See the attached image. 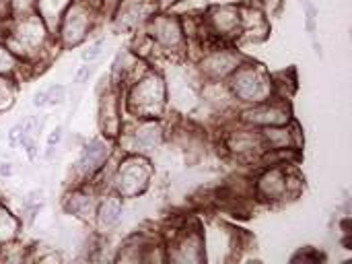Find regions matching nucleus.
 Returning <instances> with one entry per match:
<instances>
[{
	"label": "nucleus",
	"mask_w": 352,
	"mask_h": 264,
	"mask_svg": "<svg viewBox=\"0 0 352 264\" xmlns=\"http://www.w3.org/2000/svg\"><path fill=\"white\" fill-rule=\"evenodd\" d=\"M148 178H151V167L144 159H138V157H130L126 159L120 170H118V176H116V190L120 196H136L140 194L146 184H148Z\"/></svg>",
	"instance_id": "3"
},
{
	"label": "nucleus",
	"mask_w": 352,
	"mask_h": 264,
	"mask_svg": "<svg viewBox=\"0 0 352 264\" xmlns=\"http://www.w3.org/2000/svg\"><path fill=\"white\" fill-rule=\"evenodd\" d=\"M161 139H163L161 126L155 124V122H146V124H142V126L134 132L132 143H134V149H136V151L146 153V151H155V149L161 145Z\"/></svg>",
	"instance_id": "11"
},
{
	"label": "nucleus",
	"mask_w": 352,
	"mask_h": 264,
	"mask_svg": "<svg viewBox=\"0 0 352 264\" xmlns=\"http://www.w3.org/2000/svg\"><path fill=\"white\" fill-rule=\"evenodd\" d=\"M89 31V10L82 4H72L66 8L60 21V39L66 48H72L85 39Z\"/></svg>",
	"instance_id": "4"
},
{
	"label": "nucleus",
	"mask_w": 352,
	"mask_h": 264,
	"mask_svg": "<svg viewBox=\"0 0 352 264\" xmlns=\"http://www.w3.org/2000/svg\"><path fill=\"white\" fill-rule=\"evenodd\" d=\"M101 48H103V43H101V41L93 43L91 48H87V52L82 54V58H85V60H89V62H91V60H95V58L101 54Z\"/></svg>",
	"instance_id": "21"
},
{
	"label": "nucleus",
	"mask_w": 352,
	"mask_h": 264,
	"mask_svg": "<svg viewBox=\"0 0 352 264\" xmlns=\"http://www.w3.org/2000/svg\"><path fill=\"white\" fill-rule=\"evenodd\" d=\"M19 227H21V221L4 205H0V248H6L8 244L16 240Z\"/></svg>",
	"instance_id": "14"
},
{
	"label": "nucleus",
	"mask_w": 352,
	"mask_h": 264,
	"mask_svg": "<svg viewBox=\"0 0 352 264\" xmlns=\"http://www.w3.org/2000/svg\"><path fill=\"white\" fill-rule=\"evenodd\" d=\"M19 68V58L10 52V48L0 41V77H10Z\"/></svg>",
	"instance_id": "18"
},
{
	"label": "nucleus",
	"mask_w": 352,
	"mask_h": 264,
	"mask_svg": "<svg viewBox=\"0 0 352 264\" xmlns=\"http://www.w3.org/2000/svg\"><path fill=\"white\" fill-rule=\"evenodd\" d=\"M66 8H68V0H37L35 4V12L43 21L47 31H56V27H60Z\"/></svg>",
	"instance_id": "10"
},
{
	"label": "nucleus",
	"mask_w": 352,
	"mask_h": 264,
	"mask_svg": "<svg viewBox=\"0 0 352 264\" xmlns=\"http://www.w3.org/2000/svg\"><path fill=\"white\" fill-rule=\"evenodd\" d=\"M68 211H70L72 215L80 217V219H89V217H93L95 207H93V203H91V196L76 192V194H72V196L68 199Z\"/></svg>",
	"instance_id": "16"
},
{
	"label": "nucleus",
	"mask_w": 352,
	"mask_h": 264,
	"mask_svg": "<svg viewBox=\"0 0 352 264\" xmlns=\"http://www.w3.org/2000/svg\"><path fill=\"white\" fill-rule=\"evenodd\" d=\"M35 4H37V0H8L10 17L16 19V17H25V14L35 12Z\"/></svg>",
	"instance_id": "20"
},
{
	"label": "nucleus",
	"mask_w": 352,
	"mask_h": 264,
	"mask_svg": "<svg viewBox=\"0 0 352 264\" xmlns=\"http://www.w3.org/2000/svg\"><path fill=\"white\" fill-rule=\"evenodd\" d=\"M165 4H171V2H179V0H163Z\"/></svg>",
	"instance_id": "24"
},
{
	"label": "nucleus",
	"mask_w": 352,
	"mask_h": 264,
	"mask_svg": "<svg viewBox=\"0 0 352 264\" xmlns=\"http://www.w3.org/2000/svg\"><path fill=\"white\" fill-rule=\"evenodd\" d=\"M151 29V35L161 43V45H177L182 41V27H179V21L173 19V17H155L148 25Z\"/></svg>",
	"instance_id": "7"
},
{
	"label": "nucleus",
	"mask_w": 352,
	"mask_h": 264,
	"mask_svg": "<svg viewBox=\"0 0 352 264\" xmlns=\"http://www.w3.org/2000/svg\"><path fill=\"white\" fill-rule=\"evenodd\" d=\"M64 97H66V87L64 85H52V87L35 93V101L33 103L39 105V108H43V105H58V103L64 101Z\"/></svg>",
	"instance_id": "17"
},
{
	"label": "nucleus",
	"mask_w": 352,
	"mask_h": 264,
	"mask_svg": "<svg viewBox=\"0 0 352 264\" xmlns=\"http://www.w3.org/2000/svg\"><path fill=\"white\" fill-rule=\"evenodd\" d=\"M14 97H16V89L10 77H0V112L12 108Z\"/></svg>",
	"instance_id": "19"
},
{
	"label": "nucleus",
	"mask_w": 352,
	"mask_h": 264,
	"mask_svg": "<svg viewBox=\"0 0 352 264\" xmlns=\"http://www.w3.org/2000/svg\"><path fill=\"white\" fill-rule=\"evenodd\" d=\"M210 21L217 27L219 33H225L227 35V33H231V31H235L239 27L241 14L233 6H217V8L210 10Z\"/></svg>",
	"instance_id": "13"
},
{
	"label": "nucleus",
	"mask_w": 352,
	"mask_h": 264,
	"mask_svg": "<svg viewBox=\"0 0 352 264\" xmlns=\"http://www.w3.org/2000/svg\"><path fill=\"white\" fill-rule=\"evenodd\" d=\"M289 190H291V178L280 167L268 170L258 180V194L266 201H280L289 194Z\"/></svg>",
	"instance_id": "5"
},
{
	"label": "nucleus",
	"mask_w": 352,
	"mask_h": 264,
	"mask_svg": "<svg viewBox=\"0 0 352 264\" xmlns=\"http://www.w3.org/2000/svg\"><path fill=\"white\" fill-rule=\"evenodd\" d=\"M171 258L177 263H200V261H204V244H202L200 236L186 234L175 244V254Z\"/></svg>",
	"instance_id": "9"
},
{
	"label": "nucleus",
	"mask_w": 352,
	"mask_h": 264,
	"mask_svg": "<svg viewBox=\"0 0 352 264\" xmlns=\"http://www.w3.org/2000/svg\"><path fill=\"white\" fill-rule=\"evenodd\" d=\"M130 110L138 116H159L165 105V83L159 74H146L130 91Z\"/></svg>",
	"instance_id": "2"
},
{
	"label": "nucleus",
	"mask_w": 352,
	"mask_h": 264,
	"mask_svg": "<svg viewBox=\"0 0 352 264\" xmlns=\"http://www.w3.org/2000/svg\"><path fill=\"white\" fill-rule=\"evenodd\" d=\"M235 97L248 103H264L272 97V83L258 66H237L231 79Z\"/></svg>",
	"instance_id": "1"
},
{
	"label": "nucleus",
	"mask_w": 352,
	"mask_h": 264,
	"mask_svg": "<svg viewBox=\"0 0 352 264\" xmlns=\"http://www.w3.org/2000/svg\"><path fill=\"white\" fill-rule=\"evenodd\" d=\"M237 66H239L237 56H233L231 52H214L202 62V68L212 77H225L233 72Z\"/></svg>",
	"instance_id": "12"
},
{
	"label": "nucleus",
	"mask_w": 352,
	"mask_h": 264,
	"mask_svg": "<svg viewBox=\"0 0 352 264\" xmlns=\"http://www.w3.org/2000/svg\"><path fill=\"white\" fill-rule=\"evenodd\" d=\"M60 141H62V128H56L47 139V149H54V145H58Z\"/></svg>",
	"instance_id": "22"
},
{
	"label": "nucleus",
	"mask_w": 352,
	"mask_h": 264,
	"mask_svg": "<svg viewBox=\"0 0 352 264\" xmlns=\"http://www.w3.org/2000/svg\"><path fill=\"white\" fill-rule=\"evenodd\" d=\"M12 174H14L12 163H0V176H2V178H10Z\"/></svg>",
	"instance_id": "23"
},
{
	"label": "nucleus",
	"mask_w": 352,
	"mask_h": 264,
	"mask_svg": "<svg viewBox=\"0 0 352 264\" xmlns=\"http://www.w3.org/2000/svg\"><path fill=\"white\" fill-rule=\"evenodd\" d=\"M97 215H99V225L101 227H113L122 219V203L118 199H107L99 207Z\"/></svg>",
	"instance_id": "15"
},
{
	"label": "nucleus",
	"mask_w": 352,
	"mask_h": 264,
	"mask_svg": "<svg viewBox=\"0 0 352 264\" xmlns=\"http://www.w3.org/2000/svg\"><path fill=\"white\" fill-rule=\"evenodd\" d=\"M243 120L250 124H258V126H283L289 124V110L276 103H258V108L248 110L243 114Z\"/></svg>",
	"instance_id": "6"
},
{
	"label": "nucleus",
	"mask_w": 352,
	"mask_h": 264,
	"mask_svg": "<svg viewBox=\"0 0 352 264\" xmlns=\"http://www.w3.org/2000/svg\"><path fill=\"white\" fill-rule=\"evenodd\" d=\"M105 159H107V145L103 141L95 139L82 149V155L78 159V170L85 176H91V174H95V172H99L103 167Z\"/></svg>",
	"instance_id": "8"
},
{
	"label": "nucleus",
	"mask_w": 352,
	"mask_h": 264,
	"mask_svg": "<svg viewBox=\"0 0 352 264\" xmlns=\"http://www.w3.org/2000/svg\"><path fill=\"white\" fill-rule=\"evenodd\" d=\"M111 2H116V0H111Z\"/></svg>",
	"instance_id": "25"
}]
</instances>
